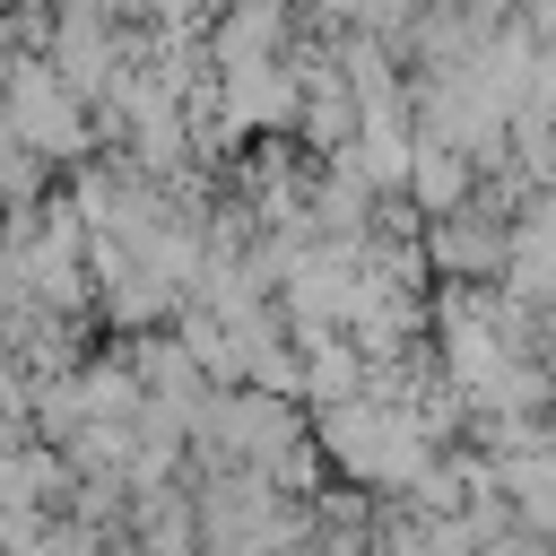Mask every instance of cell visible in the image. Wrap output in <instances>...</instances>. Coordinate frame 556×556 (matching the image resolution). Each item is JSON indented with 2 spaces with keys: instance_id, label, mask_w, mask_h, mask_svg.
Returning a JSON list of instances; mask_svg holds the SVG:
<instances>
[{
  "instance_id": "obj_1",
  "label": "cell",
  "mask_w": 556,
  "mask_h": 556,
  "mask_svg": "<svg viewBox=\"0 0 556 556\" xmlns=\"http://www.w3.org/2000/svg\"><path fill=\"white\" fill-rule=\"evenodd\" d=\"M313 443L330 452V469H339L348 486H374V495H408V486L443 460L408 408H382V400H365V391L313 408Z\"/></svg>"
},
{
  "instance_id": "obj_2",
  "label": "cell",
  "mask_w": 556,
  "mask_h": 556,
  "mask_svg": "<svg viewBox=\"0 0 556 556\" xmlns=\"http://www.w3.org/2000/svg\"><path fill=\"white\" fill-rule=\"evenodd\" d=\"M304 35L295 0H217L208 9V61L217 70H261V61H287Z\"/></svg>"
},
{
  "instance_id": "obj_3",
  "label": "cell",
  "mask_w": 556,
  "mask_h": 556,
  "mask_svg": "<svg viewBox=\"0 0 556 556\" xmlns=\"http://www.w3.org/2000/svg\"><path fill=\"white\" fill-rule=\"evenodd\" d=\"M426 261H434V278H504V261H513V217H495V208H452V217H426Z\"/></svg>"
},
{
  "instance_id": "obj_4",
  "label": "cell",
  "mask_w": 556,
  "mask_h": 556,
  "mask_svg": "<svg viewBox=\"0 0 556 556\" xmlns=\"http://www.w3.org/2000/svg\"><path fill=\"white\" fill-rule=\"evenodd\" d=\"M469 191H478V156H469V148H452V139H426V130H417L408 200H417L426 217H452V208H469Z\"/></svg>"
},
{
  "instance_id": "obj_5",
  "label": "cell",
  "mask_w": 556,
  "mask_h": 556,
  "mask_svg": "<svg viewBox=\"0 0 556 556\" xmlns=\"http://www.w3.org/2000/svg\"><path fill=\"white\" fill-rule=\"evenodd\" d=\"M295 348H304V408H330V400L365 391V348L348 330H295Z\"/></svg>"
},
{
  "instance_id": "obj_6",
  "label": "cell",
  "mask_w": 556,
  "mask_h": 556,
  "mask_svg": "<svg viewBox=\"0 0 556 556\" xmlns=\"http://www.w3.org/2000/svg\"><path fill=\"white\" fill-rule=\"evenodd\" d=\"M52 200V165L26 148V130L0 113V208H43Z\"/></svg>"
},
{
  "instance_id": "obj_7",
  "label": "cell",
  "mask_w": 556,
  "mask_h": 556,
  "mask_svg": "<svg viewBox=\"0 0 556 556\" xmlns=\"http://www.w3.org/2000/svg\"><path fill=\"white\" fill-rule=\"evenodd\" d=\"M530 35H539V43H556V0H530Z\"/></svg>"
},
{
  "instance_id": "obj_8",
  "label": "cell",
  "mask_w": 556,
  "mask_h": 556,
  "mask_svg": "<svg viewBox=\"0 0 556 556\" xmlns=\"http://www.w3.org/2000/svg\"><path fill=\"white\" fill-rule=\"evenodd\" d=\"M0 9H43V0H0Z\"/></svg>"
}]
</instances>
